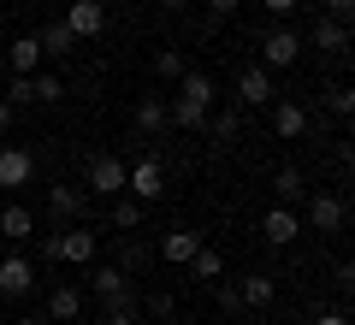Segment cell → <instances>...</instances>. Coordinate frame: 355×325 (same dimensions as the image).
Segmentation results:
<instances>
[{
  "label": "cell",
  "mask_w": 355,
  "mask_h": 325,
  "mask_svg": "<svg viewBox=\"0 0 355 325\" xmlns=\"http://www.w3.org/2000/svg\"><path fill=\"white\" fill-rule=\"evenodd\" d=\"M272 195H279L284 207H291V201H302V195H308L302 172H296V166H279V172H272Z\"/></svg>",
  "instance_id": "22"
},
{
  "label": "cell",
  "mask_w": 355,
  "mask_h": 325,
  "mask_svg": "<svg viewBox=\"0 0 355 325\" xmlns=\"http://www.w3.org/2000/svg\"><path fill=\"white\" fill-rule=\"evenodd\" d=\"M71 48H77V30L65 24V18H53V24L42 30V53H53V60H65Z\"/></svg>",
  "instance_id": "20"
},
{
  "label": "cell",
  "mask_w": 355,
  "mask_h": 325,
  "mask_svg": "<svg viewBox=\"0 0 355 325\" xmlns=\"http://www.w3.org/2000/svg\"><path fill=\"white\" fill-rule=\"evenodd\" d=\"M36 177V154L30 148H0V189H24Z\"/></svg>",
  "instance_id": "10"
},
{
  "label": "cell",
  "mask_w": 355,
  "mask_h": 325,
  "mask_svg": "<svg viewBox=\"0 0 355 325\" xmlns=\"http://www.w3.org/2000/svg\"><path fill=\"white\" fill-rule=\"evenodd\" d=\"M326 107L338 118H355V83H338V89H326Z\"/></svg>",
  "instance_id": "26"
},
{
  "label": "cell",
  "mask_w": 355,
  "mask_h": 325,
  "mask_svg": "<svg viewBox=\"0 0 355 325\" xmlns=\"http://www.w3.org/2000/svg\"><path fill=\"white\" fill-rule=\"evenodd\" d=\"M214 100H219V83L207 71H184L178 77V100H172V125L178 130H202L214 118Z\"/></svg>",
  "instance_id": "1"
},
{
  "label": "cell",
  "mask_w": 355,
  "mask_h": 325,
  "mask_svg": "<svg viewBox=\"0 0 355 325\" xmlns=\"http://www.w3.org/2000/svg\"><path fill=\"white\" fill-rule=\"evenodd\" d=\"M77 313H83V290H77V284H53V296H48V319L71 325Z\"/></svg>",
  "instance_id": "17"
},
{
  "label": "cell",
  "mask_w": 355,
  "mask_h": 325,
  "mask_svg": "<svg viewBox=\"0 0 355 325\" xmlns=\"http://www.w3.org/2000/svg\"><path fill=\"white\" fill-rule=\"evenodd\" d=\"M166 125H172V107H166L160 95H148V100L137 107V130H148V137H160Z\"/></svg>",
  "instance_id": "19"
},
{
  "label": "cell",
  "mask_w": 355,
  "mask_h": 325,
  "mask_svg": "<svg viewBox=\"0 0 355 325\" xmlns=\"http://www.w3.org/2000/svg\"><path fill=\"white\" fill-rule=\"evenodd\" d=\"M101 325H137V301H125V308H107Z\"/></svg>",
  "instance_id": "30"
},
{
  "label": "cell",
  "mask_w": 355,
  "mask_h": 325,
  "mask_svg": "<svg viewBox=\"0 0 355 325\" xmlns=\"http://www.w3.org/2000/svg\"><path fill=\"white\" fill-rule=\"evenodd\" d=\"M89 290L101 296V308H125V301H130V278H125V266H95V272H89Z\"/></svg>",
  "instance_id": "6"
},
{
  "label": "cell",
  "mask_w": 355,
  "mask_h": 325,
  "mask_svg": "<svg viewBox=\"0 0 355 325\" xmlns=\"http://www.w3.org/2000/svg\"><path fill=\"white\" fill-rule=\"evenodd\" d=\"M154 6H160V12H184V6H190V0H154Z\"/></svg>",
  "instance_id": "38"
},
{
  "label": "cell",
  "mask_w": 355,
  "mask_h": 325,
  "mask_svg": "<svg viewBox=\"0 0 355 325\" xmlns=\"http://www.w3.org/2000/svg\"><path fill=\"white\" fill-rule=\"evenodd\" d=\"M30 290H36V266H30L24 254H0V296H6V301H24Z\"/></svg>",
  "instance_id": "4"
},
{
  "label": "cell",
  "mask_w": 355,
  "mask_h": 325,
  "mask_svg": "<svg viewBox=\"0 0 355 325\" xmlns=\"http://www.w3.org/2000/svg\"><path fill=\"white\" fill-rule=\"evenodd\" d=\"M338 166L355 177V137H343V148H338Z\"/></svg>",
  "instance_id": "34"
},
{
  "label": "cell",
  "mask_w": 355,
  "mask_h": 325,
  "mask_svg": "<svg viewBox=\"0 0 355 325\" xmlns=\"http://www.w3.org/2000/svg\"><path fill=\"white\" fill-rule=\"evenodd\" d=\"M125 177H130V166L119 160V154H95V160H89V189H95L101 201L125 195Z\"/></svg>",
  "instance_id": "3"
},
{
  "label": "cell",
  "mask_w": 355,
  "mask_h": 325,
  "mask_svg": "<svg viewBox=\"0 0 355 325\" xmlns=\"http://www.w3.org/2000/svg\"><path fill=\"white\" fill-rule=\"evenodd\" d=\"M107 219H113L119 231H137V225H142V201H119V195H113V213H107Z\"/></svg>",
  "instance_id": "25"
},
{
  "label": "cell",
  "mask_w": 355,
  "mask_h": 325,
  "mask_svg": "<svg viewBox=\"0 0 355 325\" xmlns=\"http://www.w3.org/2000/svg\"><path fill=\"white\" fill-rule=\"evenodd\" d=\"M95 249H101V237L89 225H65V231H53V237L42 243V254H48L53 266H95Z\"/></svg>",
  "instance_id": "2"
},
{
  "label": "cell",
  "mask_w": 355,
  "mask_h": 325,
  "mask_svg": "<svg viewBox=\"0 0 355 325\" xmlns=\"http://www.w3.org/2000/svg\"><path fill=\"white\" fill-rule=\"evenodd\" d=\"M142 313H148V319H160V325H166V319H178V301L166 296V290H154V296L142 301Z\"/></svg>",
  "instance_id": "28"
},
{
  "label": "cell",
  "mask_w": 355,
  "mask_h": 325,
  "mask_svg": "<svg viewBox=\"0 0 355 325\" xmlns=\"http://www.w3.org/2000/svg\"><path fill=\"white\" fill-rule=\"evenodd\" d=\"M190 272H196V284H219V278H225V254L219 249H196V261H190Z\"/></svg>",
  "instance_id": "21"
},
{
  "label": "cell",
  "mask_w": 355,
  "mask_h": 325,
  "mask_svg": "<svg viewBox=\"0 0 355 325\" xmlns=\"http://www.w3.org/2000/svg\"><path fill=\"white\" fill-rule=\"evenodd\" d=\"M125 189L142 201V207H154V201L166 195V172H160V160H137V166H130V177H125Z\"/></svg>",
  "instance_id": "5"
},
{
  "label": "cell",
  "mask_w": 355,
  "mask_h": 325,
  "mask_svg": "<svg viewBox=\"0 0 355 325\" xmlns=\"http://www.w3.org/2000/svg\"><path fill=\"white\" fill-rule=\"evenodd\" d=\"M314 325H355V319H349V313H338V308H326V313H320Z\"/></svg>",
  "instance_id": "36"
},
{
  "label": "cell",
  "mask_w": 355,
  "mask_h": 325,
  "mask_svg": "<svg viewBox=\"0 0 355 325\" xmlns=\"http://www.w3.org/2000/svg\"><path fill=\"white\" fill-rule=\"evenodd\" d=\"M308 225H314L320 237H331V231H343V195H331V189H320V195H308Z\"/></svg>",
  "instance_id": "8"
},
{
  "label": "cell",
  "mask_w": 355,
  "mask_h": 325,
  "mask_svg": "<svg viewBox=\"0 0 355 325\" xmlns=\"http://www.w3.org/2000/svg\"><path fill=\"white\" fill-rule=\"evenodd\" d=\"M302 130H308V107L302 100H279V107H272V137L291 142V137H302Z\"/></svg>",
  "instance_id": "16"
},
{
  "label": "cell",
  "mask_w": 355,
  "mask_h": 325,
  "mask_svg": "<svg viewBox=\"0 0 355 325\" xmlns=\"http://www.w3.org/2000/svg\"><path fill=\"white\" fill-rule=\"evenodd\" d=\"M338 284L355 290V254H343V261H338Z\"/></svg>",
  "instance_id": "32"
},
{
  "label": "cell",
  "mask_w": 355,
  "mask_h": 325,
  "mask_svg": "<svg viewBox=\"0 0 355 325\" xmlns=\"http://www.w3.org/2000/svg\"><path fill=\"white\" fill-rule=\"evenodd\" d=\"M296 53H302V36H296V30H266V42H261V60H266V71H272V65H296Z\"/></svg>",
  "instance_id": "11"
},
{
  "label": "cell",
  "mask_w": 355,
  "mask_h": 325,
  "mask_svg": "<svg viewBox=\"0 0 355 325\" xmlns=\"http://www.w3.org/2000/svg\"><path fill=\"white\" fill-rule=\"evenodd\" d=\"M18 325H48V319H42V313H24V319H18Z\"/></svg>",
  "instance_id": "39"
},
{
  "label": "cell",
  "mask_w": 355,
  "mask_h": 325,
  "mask_svg": "<svg viewBox=\"0 0 355 325\" xmlns=\"http://www.w3.org/2000/svg\"><path fill=\"white\" fill-rule=\"evenodd\" d=\"M166 325H190V319H166Z\"/></svg>",
  "instance_id": "42"
},
{
  "label": "cell",
  "mask_w": 355,
  "mask_h": 325,
  "mask_svg": "<svg viewBox=\"0 0 355 325\" xmlns=\"http://www.w3.org/2000/svg\"><path fill=\"white\" fill-rule=\"evenodd\" d=\"M214 137H219V142L237 137V113H219V118H214Z\"/></svg>",
  "instance_id": "31"
},
{
  "label": "cell",
  "mask_w": 355,
  "mask_h": 325,
  "mask_svg": "<svg viewBox=\"0 0 355 325\" xmlns=\"http://www.w3.org/2000/svg\"><path fill=\"white\" fill-rule=\"evenodd\" d=\"M30 231H36V219H30V207H18V201H6V207H0V237L24 243Z\"/></svg>",
  "instance_id": "18"
},
{
  "label": "cell",
  "mask_w": 355,
  "mask_h": 325,
  "mask_svg": "<svg viewBox=\"0 0 355 325\" xmlns=\"http://www.w3.org/2000/svg\"><path fill=\"white\" fill-rule=\"evenodd\" d=\"M343 219H349V225H355V201H349V207H343Z\"/></svg>",
  "instance_id": "41"
},
{
  "label": "cell",
  "mask_w": 355,
  "mask_h": 325,
  "mask_svg": "<svg viewBox=\"0 0 355 325\" xmlns=\"http://www.w3.org/2000/svg\"><path fill=\"white\" fill-rule=\"evenodd\" d=\"M261 237H266V243H279V249H284V243H296V237H302V219H296V207H284V201H279V207H266V213H261Z\"/></svg>",
  "instance_id": "7"
},
{
  "label": "cell",
  "mask_w": 355,
  "mask_h": 325,
  "mask_svg": "<svg viewBox=\"0 0 355 325\" xmlns=\"http://www.w3.org/2000/svg\"><path fill=\"white\" fill-rule=\"evenodd\" d=\"M154 77H166V83H178V77H184V53L160 48V53H154Z\"/></svg>",
  "instance_id": "27"
},
{
  "label": "cell",
  "mask_w": 355,
  "mask_h": 325,
  "mask_svg": "<svg viewBox=\"0 0 355 325\" xmlns=\"http://www.w3.org/2000/svg\"><path fill=\"white\" fill-rule=\"evenodd\" d=\"M343 53H349V65H355V30H349V48H343Z\"/></svg>",
  "instance_id": "40"
},
{
  "label": "cell",
  "mask_w": 355,
  "mask_h": 325,
  "mask_svg": "<svg viewBox=\"0 0 355 325\" xmlns=\"http://www.w3.org/2000/svg\"><path fill=\"white\" fill-rule=\"evenodd\" d=\"M272 296H279V278L272 272H249L237 290V308H272Z\"/></svg>",
  "instance_id": "14"
},
{
  "label": "cell",
  "mask_w": 355,
  "mask_h": 325,
  "mask_svg": "<svg viewBox=\"0 0 355 325\" xmlns=\"http://www.w3.org/2000/svg\"><path fill=\"white\" fill-rule=\"evenodd\" d=\"M237 100H243V107H266V100H272V71H266V65H243Z\"/></svg>",
  "instance_id": "12"
},
{
  "label": "cell",
  "mask_w": 355,
  "mask_h": 325,
  "mask_svg": "<svg viewBox=\"0 0 355 325\" xmlns=\"http://www.w3.org/2000/svg\"><path fill=\"white\" fill-rule=\"evenodd\" d=\"M308 42H314V48H326V53H343V48H349V30H343L338 18H320Z\"/></svg>",
  "instance_id": "23"
},
{
  "label": "cell",
  "mask_w": 355,
  "mask_h": 325,
  "mask_svg": "<svg viewBox=\"0 0 355 325\" xmlns=\"http://www.w3.org/2000/svg\"><path fill=\"white\" fill-rule=\"evenodd\" d=\"M48 60L42 53V36H12V48H6V65H12V77H36V65Z\"/></svg>",
  "instance_id": "13"
},
{
  "label": "cell",
  "mask_w": 355,
  "mask_h": 325,
  "mask_svg": "<svg viewBox=\"0 0 355 325\" xmlns=\"http://www.w3.org/2000/svg\"><path fill=\"white\" fill-rule=\"evenodd\" d=\"M65 24L77 30V42H89V36L107 30V6L101 0H71V6H65Z\"/></svg>",
  "instance_id": "9"
},
{
  "label": "cell",
  "mask_w": 355,
  "mask_h": 325,
  "mask_svg": "<svg viewBox=\"0 0 355 325\" xmlns=\"http://www.w3.org/2000/svg\"><path fill=\"white\" fill-rule=\"evenodd\" d=\"M237 6H243V0H207V12H214V18H231Z\"/></svg>",
  "instance_id": "35"
},
{
  "label": "cell",
  "mask_w": 355,
  "mask_h": 325,
  "mask_svg": "<svg viewBox=\"0 0 355 325\" xmlns=\"http://www.w3.org/2000/svg\"><path fill=\"white\" fill-rule=\"evenodd\" d=\"M48 213L53 219H77V213H83V195H77L71 184H53L48 189Z\"/></svg>",
  "instance_id": "24"
},
{
  "label": "cell",
  "mask_w": 355,
  "mask_h": 325,
  "mask_svg": "<svg viewBox=\"0 0 355 325\" xmlns=\"http://www.w3.org/2000/svg\"><path fill=\"white\" fill-rule=\"evenodd\" d=\"M326 18H338L343 30H355V0H326Z\"/></svg>",
  "instance_id": "29"
},
{
  "label": "cell",
  "mask_w": 355,
  "mask_h": 325,
  "mask_svg": "<svg viewBox=\"0 0 355 325\" xmlns=\"http://www.w3.org/2000/svg\"><path fill=\"white\" fill-rule=\"evenodd\" d=\"M261 6H266V12H272V18H291L296 6H302V0H261Z\"/></svg>",
  "instance_id": "33"
},
{
  "label": "cell",
  "mask_w": 355,
  "mask_h": 325,
  "mask_svg": "<svg viewBox=\"0 0 355 325\" xmlns=\"http://www.w3.org/2000/svg\"><path fill=\"white\" fill-rule=\"evenodd\" d=\"M6 130H12V100L0 95V137H6Z\"/></svg>",
  "instance_id": "37"
},
{
  "label": "cell",
  "mask_w": 355,
  "mask_h": 325,
  "mask_svg": "<svg viewBox=\"0 0 355 325\" xmlns=\"http://www.w3.org/2000/svg\"><path fill=\"white\" fill-rule=\"evenodd\" d=\"M196 249H202V237H196V231H184V225L160 237V261H172V266H190Z\"/></svg>",
  "instance_id": "15"
}]
</instances>
